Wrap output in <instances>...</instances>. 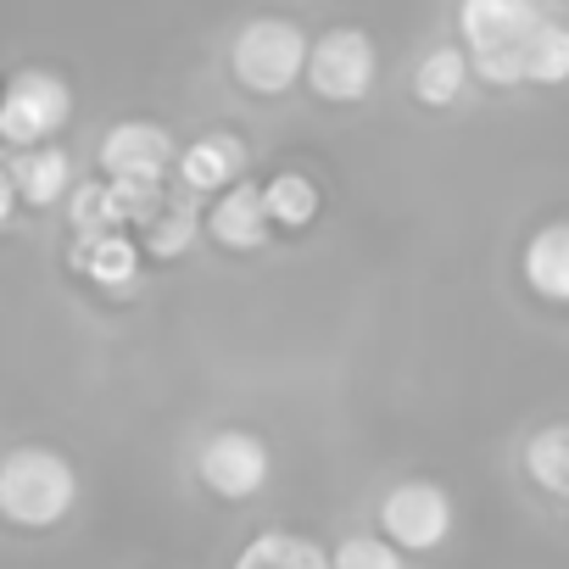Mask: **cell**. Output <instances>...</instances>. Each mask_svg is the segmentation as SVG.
Segmentation results:
<instances>
[{
    "label": "cell",
    "instance_id": "9",
    "mask_svg": "<svg viewBox=\"0 0 569 569\" xmlns=\"http://www.w3.org/2000/svg\"><path fill=\"white\" fill-rule=\"evenodd\" d=\"M246 140L240 134H229V129H212V134H201V140H190L184 146V157H179V179H184V190H196V196H223V190H234L240 179H246Z\"/></svg>",
    "mask_w": 569,
    "mask_h": 569
},
{
    "label": "cell",
    "instance_id": "17",
    "mask_svg": "<svg viewBox=\"0 0 569 569\" xmlns=\"http://www.w3.org/2000/svg\"><path fill=\"white\" fill-rule=\"evenodd\" d=\"M525 469H530V480L541 491L569 497V425H541L525 441Z\"/></svg>",
    "mask_w": 569,
    "mask_h": 569
},
{
    "label": "cell",
    "instance_id": "14",
    "mask_svg": "<svg viewBox=\"0 0 569 569\" xmlns=\"http://www.w3.org/2000/svg\"><path fill=\"white\" fill-rule=\"evenodd\" d=\"M525 284L547 302H569V223H547L525 246Z\"/></svg>",
    "mask_w": 569,
    "mask_h": 569
},
{
    "label": "cell",
    "instance_id": "10",
    "mask_svg": "<svg viewBox=\"0 0 569 569\" xmlns=\"http://www.w3.org/2000/svg\"><path fill=\"white\" fill-rule=\"evenodd\" d=\"M268 196L251 184V179H240L234 190H223V196H212V207H207V234L223 246V251H257V246H268Z\"/></svg>",
    "mask_w": 569,
    "mask_h": 569
},
{
    "label": "cell",
    "instance_id": "13",
    "mask_svg": "<svg viewBox=\"0 0 569 569\" xmlns=\"http://www.w3.org/2000/svg\"><path fill=\"white\" fill-rule=\"evenodd\" d=\"M73 268L101 284V291H129L140 279V246L123 234H96V240H73Z\"/></svg>",
    "mask_w": 569,
    "mask_h": 569
},
{
    "label": "cell",
    "instance_id": "4",
    "mask_svg": "<svg viewBox=\"0 0 569 569\" xmlns=\"http://www.w3.org/2000/svg\"><path fill=\"white\" fill-rule=\"evenodd\" d=\"M68 118H73L68 79L51 68H18L7 84V101H0V140L12 151H40Z\"/></svg>",
    "mask_w": 569,
    "mask_h": 569
},
{
    "label": "cell",
    "instance_id": "22",
    "mask_svg": "<svg viewBox=\"0 0 569 569\" xmlns=\"http://www.w3.org/2000/svg\"><path fill=\"white\" fill-rule=\"evenodd\" d=\"M112 190H118V207H123V223H157L162 212H168V196H162V184H151V179H112Z\"/></svg>",
    "mask_w": 569,
    "mask_h": 569
},
{
    "label": "cell",
    "instance_id": "16",
    "mask_svg": "<svg viewBox=\"0 0 569 569\" xmlns=\"http://www.w3.org/2000/svg\"><path fill=\"white\" fill-rule=\"evenodd\" d=\"M68 229H73V240H96V234H123L129 229L112 179H84L68 196Z\"/></svg>",
    "mask_w": 569,
    "mask_h": 569
},
{
    "label": "cell",
    "instance_id": "12",
    "mask_svg": "<svg viewBox=\"0 0 569 569\" xmlns=\"http://www.w3.org/2000/svg\"><path fill=\"white\" fill-rule=\"evenodd\" d=\"M229 569H336V558L302 530H257Z\"/></svg>",
    "mask_w": 569,
    "mask_h": 569
},
{
    "label": "cell",
    "instance_id": "18",
    "mask_svg": "<svg viewBox=\"0 0 569 569\" xmlns=\"http://www.w3.org/2000/svg\"><path fill=\"white\" fill-rule=\"evenodd\" d=\"M262 196H268V218L279 229H308L319 218V184L308 173H273Z\"/></svg>",
    "mask_w": 569,
    "mask_h": 569
},
{
    "label": "cell",
    "instance_id": "2",
    "mask_svg": "<svg viewBox=\"0 0 569 569\" xmlns=\"http://www.w3.org/2000/svg\"><path fill=\"white\" fill-rule=\"evenodd\" d=\"M79 508V469L57 447H12L0 463V513L18 530H51Z\"/></svg>",
    "mask_w": 569,
    "mask_h": 569
},
{
    "label": "cell",
    "instance_id": "6",
    "mask_svg": "<svg viewBox=\"0 0 569 569\" xmlns=\"http://www.w3.org/2000/svg\"><path fill=\"white\" fill-rule=\"evenodd\" d=\"M196 475L212 497L223 502H251L268 475H273V452L257 430H212L196 452Z\"/></svg>",
    "mask_w": 569,
    "mask_h": 569
},
{
    "label": "cell",
    "instance_id": "5",
    "mask_svg": "<svg viewBox=\"0 0 569 569\" xmlns=\"http://www.w3.org/2000/svg\"><path fill=\"white\" fill-rule=\"evenodd\" d=\"M375 79H380V51H375V40H369L363 29L341 23V29H325V34L313 40L308 90H313L319 101H330V107H358V101H369Z\"/></svg>",
    "mask_w": 569,
    "mask_h": 569
},
{
    "label": "cell",
    "instance_id": "3",
    "mask_svg": "<svg viewBox=\"0 0 569 569\" xmlns=\"http://www.w3.org/2000/svg\"><path fill=\"white\" fill-rule=\"evenodd\" d=\"M308 62H313V40L291 18H251L229 46V73L251 96H284L308 84Z\"/></svg>",
    "mask_w": 569,
    "mask_h": 569
},
{
    "label": "cell",
    "instance_id": "7",
    "mask_svg": "<svg viewBox=\"0 0 569 569\" xmlns=\"http://www.w3.org/2000/svg\"><path fill=\"white\" fill-rule=\"evenodd\" d=\"M452 497L436 480H402L380 497V536L402 552H436L452 536Z\"/></svg>",
    "mask_w": 569,
    "mask_h": 569
},
{
    "label": "cell",
    "instance_id": "15",
    "mask_svg": "<svg viewBox=\"0 0 569 569\" xmlns=\"http://www.w3.org/2000/svg\"><path fill=\"white\" fill-rule=\"evenodd\" d=\"M469 73H475V57H469L463 46H430V51L419 57V68H413V96H419V107H452V101L463 96Z\"/></svg>",
    "mask_w": 569,
    "mask_h": 569
},
{
    "label": "cell",
    "instance_id": "1",
    "mask_svg": "<svg viewBox=\"0 0 569 569\" xmlns=\"http://www.w3.org/2000/svg\"><path fill=\"white\" fill-rule=\"evenodd\" d=\"M541 23L536 0H458V34L475 57V79L497 90L530 84V40Z\"/></svg>",
    "mask_w": 569,
    "mask_h": 569
},
{
    "label": "cell",
    "instance_id": "8",
    "mask_svg": "<svg viewBox=\"0 0 569 569\" xmlns=\"http://www.w3.org/2000/svg\"><path fill=\"white\" fill-rule=\"evenodd\" d=\"M184 151L173 146V134L151 118H123L101 134V173L107 179H151L162 184L168 168L179 162Z\"/></svg>",
    "mask_w": 569,
    "mask_h": 569
},
{
    "label": "cell",
    "instance_id": "19",
    "mask_svg": "<svg viewBox=\"0 0 569 569\" xmlns=\"http://www.w3.org/2000/svg\"><path fill=\"white\" fill-rule=\"evenodd\" d=\"M201 229H207V212H196V207H168V212L146 229V251L162 257V262H168V257H184Z\"/></svg>",
    "mask_w": 569,
    "mask_h": 569
},
{
    "label": "cell",
    "instance_id": "21",
    "mask_svg": "<svg viewBox=\"0 0 569 569\" xmlns=\"http://www.w3.org/2000/svg\"><path fill=\"white\" fill-rule=\"evenodd\" d=\"M330 558L336 569H402V547L386 536H347Z\"/></svg>",
    "mask_w": 569,
    "mask_h": 569
},
{
    "label": "cell",
    "instance_id": "11",
    "mask_svg": "<svg viewBox=\"0 0 569 569\" xmlns=\"http://www.w3.org/2000/svg\"><path fill=\"white\" fill-rule=\"evenodd\" d=\"M7 184L18 190V201H29V207H40V212L79 190V184H73V157H68L62 146L18 151V157L7 162Z\"/></svg>",
    "mask_w": 569,
    "mask_h": 569
},
{
    "label": "cell",
    "instance_id": "20",
    "mask_svg": "<svg viewBox=\"0 0 569 569\" xmlns=\"http://www.w3.org/2000/svg\"><path fill=\"white\" fill-rule=\"evenodd\" d=\"M569 79V23H541L530 40V84H563Z\"/></svg>",
    "mask_w": 569,
    "mask_h": 569
}]
</instances>
